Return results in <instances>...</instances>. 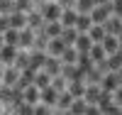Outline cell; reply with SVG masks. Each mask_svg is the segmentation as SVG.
Segmentation results:
<instances>
[{"mask_svg":"<svg viewBox=\"0 0 122 115\" xmlns=\"http://www.w3.org/2000/svg\"><path fill=\"white\" fill-rule=\"evenodd\" d=\"M88 34H90V39H93V42H103L107 32H105V27H103V25H93V27L88 29Z\"/></svg>","mask_w":122,"mask_h":115,"instance_id":"obj_29","label":"cell"},{"mask_svg":"<svg viewBox=\"0 0 122 115\" xmlns=\"http://www.w3.org/2000/svg\"><path fill=\"white\" fill-rule=\"evenodd\" d=\"M61 59H56V56H46V61H44V71L49 76H59L61 74Z\"/></svg>","mask_w":122,"mask_h":115,"instance_id":"obj_8","label":"cell"},{"mask_svg":"<svg viewBox=\"0 0 122 115\" xmlns=\"http://www.w3.org/2000/svg\"><path fill=\"white\" fill-rule=\"evenodd\" d=\"M61 29H64V25H61V20H51V22L44 25V32L49 37H61Z\"/></svg>","mask_w":122,"mask_h":115,"instance_id":"obj_20","label":"cell"},{"mask_svg":"<svg viewBox=\"0 0 122 115\" xmlns=\"http://www.w3.org/2000/svg\"><path fill=\"white\" fill-rule=\"evenodd\" d=\"M49 83H51V76H49L46 71H37V76H34V86H37V88H46Z\"/></svg>","mask_w":122,"mask_h":115,"instance_id":"obj_30","label":"cell"},{"mask_svg":"<svg viewBox=\"0 0 122 115\" xmlns=\"http://www.w3.org/2000/svg\"><path fill=\"white\" fill-rule=\"evenodd\" d=\"M112 12L117 17H122V0H112Z\"/></svg>","mask_w":122,"mask_h":115,"instance_id":"obj_40","label":"cell"},{"mask_svg":"<svg viewBox=\"0 0 122 115\" xmlns=\"http://www.w3.org/2000/svg\"><path fill=\"white\" fill-rule=\"evenodd\" d=\"M3 37H5V44H12V47H17V44H20V29L7 27L5 32H3Z\"/></svg>","mask_w":122,"mask_h":115,"instance_id":"obj_27","label":"cell"},{"mask_svg":"<svg viewBox=\"0 0 122 115\" xmlns=\"http://www.w3.org/2000/svg\"><path fill=\"white\" fill-rule=\"evenodd\" d=\"M112 98H115V103H122V83L112 91Z\"/></svg>","mask_w":122,"mask_h":115,"instance_id":"obj_41","label":"cell"},{"mask_svg":"<svg viewBox=\"0 0 122 115\" xmlns=\"http://www.w3.org/2000/svg\"><path fill=\"white\" fill-rule=\"evenodd\" d=\"M32 44H34V29H29V27L20 29V44L17 47H32Z\"/></svg>","mask_w":122,"mask_h":115,"instance_id":"obj_19","label":"cell"},{"mask_svg":"<svg viewBox=\"0 0 122 115\" xmlns=\"http://www.w3.org/2000/svg\"><path fill=\"white\" fill-rule=\"evenodd\" d=\"M17 78H20V69H17L15 64H10V66L5 69V76H3L5 86H15V83H17Z\"/></svg>","mask_w":122,"mask_h":115,"instance_id":"obj_17","label":"cell"},{"mask_svg":"<svg viewBox=\"0 0 122 115\" xmlns=\"http://www.w3.org/2000/svg\"><path fill=\"white\" fill-rule=\"evenodd\" d=\"M15 10H17V12H27V10H32V0H15Z\"/></svg>","mask_w":122,"mask_h":115,"instance_id":"obj_38","label":"cell"},{"mask_svg":"<svg viewBox=\"0 0 122 115\" xmlns=\"http://www.w3.org/2000/svg\"><path fill=\"white\" fill-rule=\"evenodd\" d=\"M93 3H95V5H103V3H107V0H93Z\"/></svg>","mask_w":122,"mask_h":115,"instance_id":"obj_45","label":"cell"},{"mask_svg":"<svg viewBox=\"0 0 122 115\" xmlns=\"http://www.w3.org/2000/svg\"><path fill=\"white\" fill-rule=\"evenodd\" d=\"M46 49H49V54H51V56H61V54H64V49H66V42L61 39V37H51Z\"/></svg>","mask_w":122,"mask_h":115,"instance_id":"obj_10","label":"cell"},{"mask_svg":"<svg viewBox=\"0 0 122 115\" xmlns=\"http://www.w3.org/2000/svg\"><path fill=\"white\" fill-rule=\"evenodd\" d=\"M68 91H71V96H73V98H83L86 83H83V81H71V83H68Z\"/></svg>","mask_w":122,"mask_h":115,"instance_id":"obj_28","label":"cell"},{"mask_svg":"<svg viewBox=\"0 0 122 115\" xmlns=\"http://www.w3.org/2000/svg\"><path fill=\"white\" fill-rule=\"evenodd\" d=\"M15 10V0H0V15H10Z\"/></svg>","mask_w":122,"mask_h":115,"instance_id":"obj_36","label":"cell"},{"mask_svg":"<svg viewBox=\"0 0 122 115\" xmlns=\"http://www.w3.org/2000/svg\"><path fill=\"white\" fill-rule=\"evenodd\" d=\"M105 59H107V66H110V71H117V69L122 66V54H120V51H115V54H107Z\"/></svg>","mask_w":122,"mask_h":115,"instance_id":"obj_31","label":"cell"},{"mask_svg":"<svg viewBox=\"0 0 122 115\" xmlns=\"http://www.w3.org/2000/svg\"><path fill=\"white\" fill-rule=\"evenodd\" d=\"M39 93H42V88H37L34 83H32V86L25 88V100L32 103V105H37V103H39Z\"/></svg>","mask_w":122,"mask_h":115,"instance_id":"obj_21","label":"cell"},{"mask_svg":"<svg viewBox=\"0 0 122 115\" xmlns=\"http://www.w3.org/2000/svg\"><path fill=\"white\" fill-rule=\"evenodd\" d=\"M78 51H90V47H93V39H90L88 32H78V39H76V44H73Z\"/></svg>","mask_w":122,"mask_h":115,"instance_id":"obj_16","label":"cell"},{"mask_svg":"<svg viewBox=\"0 0 122 115\" xmlns=\"http://www.w3.org/2000/svg\"><path fill=\"white\" fill-rule=\"evenodd\" d=\"M61 12H64V10H61V5H59V3H46V5L42 7V15H44L46 22H51V20H59V17H61Z\"/></svg>","mask_w":122,"mask_h":115,"instance_id":"obj_4","label":"cell"},{"mask_svg":"<svg viewBox=\"0 0 122 115\" xmlns=\"http://www.w3.org/2000/svg\"><path fill=\"white\" fill-rule=\"evenodd\" d=\"M103 76H105V74H103V71H100L98 66H93V69H90L88 74H86V78H88V83H100V81H103Z\"/></svg>","mask_w":122,"mask_h":115,"instance_id":"obj_32","label":"cell"},{"mask_svg":"<svg viewBox=\"0 0 122 115\" xmlns=\"http://www.w3.org/2000/svg\"><path fill=\"white\" fill-rule=\"evenodd\" d=\"M61 39L66 42V47H73L76 39H78V29L76 27H64L61 29Z\"/></svg>","mask_w":122,"mask_h":115,"instance_id":"obj_18","label":"cell"},{"mask_svg":"<svg viewBox=\"0 0 122 115\" xmlns=\"http://www.w3.org/2000/svg\"><path fill=\"white\" fill-rule=\"evenodd\" d=\"M0 64H3V61H0Z\"/></svg>","mask_w":122,"mask_h":115,"instance_id":"obj_47","label":"cell"},{"mask_svg":"<svg viewBox=\"0 0 122 115\" xmlns=\"http://www.w3.org/2000/svg\"><path fill=\"white\" fill-rule=\"evenodd\" d=\"M103 27H105L107 34L120 37V34H122V17H107L105 22H103Z\"/></svg>","mask_w":122,"mask_h":115,"instance_id":"obj_7","label":"cell"},{"mask_svg":"<svg viewBox=\"0 0 122 115\" xmlns=\"http://www.w3.org/2000/svg\"><path fill=\"white\" fill-rule=\"evenodd\" d=\"M88 54H90V59H93V61H103V59L107 56L100 42H93V47H90V51H88Z\"/></svg>","mask_w":122,"mask_h":115,"instance_id":"obj_26","label":"cell"},{"mask_svg":"<svg viewBox=\"0 0 122 115\" xmlns=\"http://www.w3.org/2000/svg\"><path fill=\"white\" fill-rule=\"evenodd\" d=\"M100 83H88L86 86V93H83V98H86V103H95L98 105V98H100Z\"/></svg>","mask_w":122,"mask_h":115,"instance_id":"obj_9","label":"cell"},{"mask_svg":"<svg viewBox=\"0 0 122 115\" xmlns=\"http://www.w3.org/2000/svg\"><path fill=\"white\" fill-rule=\"evenodd\" d=\"M90 27H93V17H90V12H78L76 29H78V32H88Z\"/></svg>","mask_w":122,"mask_h":115,"instance_id":"obj_15","label":"cell"},{"mask_svg":"<svg viewBox=\"0 0 122 115\" xmlns=\"http://www.w3.org/2000/svg\"><path fill=\"white\" fill-rule=\"evenodd\" d=\"M44 61H46V54L39 51V49H34L32 54H29V69H34V71L44 69Z\"/></svg>","mask_w":122,"mask_h":115,"instance_id":"obj_12","label":"cell"},{"mask_svg":"<svg viewBox=\"0 0 122 115\" xmlns=\"http://www.w3.org/2000/svg\"><path fill=\"white\" fill-rule=\"evenodd\" d=\"M15 56H17V47L3 44V49H0V61H5V64H15Z\"/></svg>","mask_w":122,"mask_h":115,"instance_id":"obj_14","label":"cell"},{"mask_svg":"<svg viewBox=\"0 0 122 115\" xmlns=\"http://www.w3.org/2000/svg\"><path fill=\"white\" fill-rule=\"evenodd\" d=\"M86 108H88V103H86V98H73V103H71V113H86Z\"/></svg>","mask_w":122,"mask_h":115,"instance_id":"obj_33","label":"cell"},{"mask_svg":"<svg viewBox=\"0 0 122 115\" xmlns=\"http://www.w3.org/2000/svg\"><path fill=\"white\" fill-rule=\"evenodd\" d=\"M117 76H120V78H122V66H120V69H117Z\"/></svg>","mask_w":122,"mask_h":115,"instance_id":"obj_46","label":"cell"},{"mask_svg":"<svg viewBox=\"0 0 122 115\" xmlns=\"http://www.w3.org/2000/svg\"><path fill=\"white\" fill-rule=\"evenodd\" d=\"M39 100L46 103V105H56V100H59V91L49 83L46 88H42V93H39Z\"/></svg>","mask_w":122,"mask_h":115,"instance_id":"obj_5","label":"cell"},{"mask_svg":"<svg viewBox=\"0 0 122 115\" xmlns=\"http://www.w3.org/2000/svg\"><path fill=\"white\" fill-rule=\"evenodd\" d=\"M7 22H10V27H12V29H25V27H27V15L12 10V12L7 15Z\"/></svg>","mask_w":122,"mask_h":115,"instance_id":"obj_6","label":"cell"},{"mask_svg":"<svg viewBox=\"0 0 122 115\" xmlns=\"http://www.w3.org/2000/svg\"><path fill=\"white\" fill-rule=\"evenodd\" d=\"M100 44H103L105 54H115V51H117V37L115 34H105V39L100 42Z\"/></svg>","mask_w":122,"mask_h":115,"instance_id":"obj_23","label":"cell"},{"mask_svg":"<svg viewBox=\"0 0 122 115\" xmlns=\"http://www.w3.org/2000/svg\"><path fill=\"white\" fill-rule=\"evenodd\" d=\"M7 27H10V22H7V15H0V32H5Z\"/></svg>","mask_w":122,"mask_h":115,"instance_id":"obj_42","label":"cell"},{"mask_svg":"<svg viewBox=\"0 0 122 115\" xmlns=\"http://www.w3.org/2000/svg\"><path fill=\"white\" fill-rule=\"evenodd\" d=\"M95 7L93 0H76V12H90Z\"/></svg>","mask_w":122,"mask_h":115,"instance_id":"obj_34","label":"cell"},{"mask_svg":"<svg viewBox=\"0 0 122 115\" xmlns=\"http://www.w3.org/2000/svg\"><path fill=\"white\" fill-rule=\"evenodd\" d=\"M59 5H61V7H73L76 0H59Z\"/></svg>","mask_w":122,"mask_h":115,"instance_id":"obj_43","label":"cell"},{"mask_svg":"<svg viewBox=\"0 0 122 115\" xmlns=\"http://www.w3.org/2000/svg\"><path fill=\"white\" fill-rule=\"evenodd\" d=\"M76 59H78V49L76 47H66L64 54H61V64H76Z\"/></svg>","mask_w":122,"mask_h":115,"instance_id":"obj_25","label":"cell"},{"mask_svg":"<svg viewBox=\"0 0 122 115\" xmlns=\"http://www.w3.org/2000/svg\"><path fill=\"white\" fill-rule=\"evenodd\" d=\"M61 76H64L66 81H83L86 78V74L76 64H64V66H61Z\"/></svg>","mask_w":122,"mask_h":115,"instance_id":"obj_2","label":"cell"},{"mask_svg":"<svg viewBox=\"0 0 122 115\" xmlns=\"http://www.w3.org/2000/svg\"><path fill=\"white\" fill-rule=\"evenodd\" d=\"M112 15V0H107V3L103 5H95L93 10H90V17H93V25H103L105 20Z\"/></svg>","mask_w":122,"mask_h":115,"instance_id":"obj_1","label":"cell"},{"mask_svg":"<svg viewBox=\"0 0 122 115\" xmlns=\"http://www.w3.org/2000/svg\"><path fill=\"white\" fill-rule=\"evenodd\" d=\"M15 66H17V69H27V66H29V54H25V51H17V56H15Z\"/></svg>","mask_w":122,"mask_h":115,"instance_id":"obj_35","label":"cell"},{"mask_svg":"<svg viewBox=\"0 0 122 115\" xmlns=\"http://www.w3.org/2000/svg\"><path fill=\"white\" fill-rule=\"evenodd\" d=\"M51 86H54L59 93H61V91H66V78L61 76V74H59V76H51Z\"/></svg>","mask_w":122,"mask_h":115,"instance_id":"obj_37","label":"cell"},{"mask_svg":"<svg viewBox=\"0 0 122 115\" xmlns=\"http://www.w3.org/2000/svg\"><path fill=\"white\" fill-rule=\"evenodd\" d=\"M71 103H73V96H71V91H68V88H66V91H61V93H59L56 105H59L61 110H68V108H71Z\"/></svg>","mask_w":122,"mask_h":115,"instance_id":"obj_22","label":"cell"},{"mask_svg":"<svg viewBox=\"0 0 122 115\" xmlns=\"http://www.w3.org/2000/svg\"><path fill=\"white\" fill-rule=\"evenodd\" d=\"M61 25L64 27H76V20H78V12L73 7H64V12H61Z\"/></svg>","mask_w":122,"mask_h":115,"instance_id":"obj_11","label":"cell"},{"mask_svg":"<svg viewBox=\"0 0 122 115\" xmlns=\"http://www.w3.org/2000/svg\"><path fill=\"white\" fill-rule=\"evenodd\" d=\"M49 39H51V37H49L44 29H39V34L34 37V44H32V47H34V49H39V51H44V49L49 47Z\"/></svg>","mask_w":122,"mask_h":115,"instance_id":"obj_24","label":"cell"},{"mask_svg":"<svg viewBox=\"0 0 122 115\" xmlns=\"http://www.w3.org/2000/svg\"><path fill=\"white\" fill-rule=\"evenodd\" d=\"M3 44H5V37H3V32H0V49H3Z\"/></svg>","mask_w":122,"mask_h":115,"instance_id":"obj_44","label":"cell"},{"mask_svg":"<svg viewBox=\"0 0 122 115\" xmlns=\"http://www.w3.org/2000/svg\"><path fill=\"white\" fill-rule=\"evenodd\" d=\"M49 108H51V105L42 103V105H37V108H34V115H49Z\"/></svg>","mask_w":122,"mask_h":115,"instance_id":"obj_39","label":"cell"},{"mask_svg":"<svg viewBox=\"0 0 122 115\" xmlns=\"http://www.w3.org/2000/svg\"><path fill=\"white\" fill-rule=\"evenodd\" d=\"M44 25H46V20H44L42 12H29L27 15V27L29 29H44Z\"/></svg>","mask_w":122,"mask_h":115,"instance_id":"obj_13","label":"cell"},{"mask_svg":"<svg viewBox=\"0 0 122 115\" xmlns=\"http://www.w3.org/2000/svg\"><path fill=\"white\" fill-rule=\"evenodd\" d=\"M120 83H122V78L117 76V71H107V74L103 76V81H100V88L112 93V91H115V88L120 86Z\"/></svg>","mask_w":122,"mask_h":115,"instance_id":"obj_3","label":"cell"}]
</instances>
